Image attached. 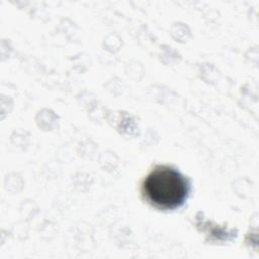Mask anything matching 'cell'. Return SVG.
<instances>
[{"label": "cell", "mask_w": 259, "mask_h": 259, "mask_svg": "<svg viewBox=\"0 0 259 259\" xmlns=\"http://www.w3.org/2000/svg\"><path fill=\"white\" fill-rule=\"evenodd\" d=\"M190 185L177 169L160 165L145 178L142 192L146 200L159 209H175L186 200Z\"/></svg>", "instance_id": "6da1fadb"}]
</instances>
